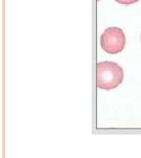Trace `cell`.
Masks as SVG:
<instances>
[{"label": "cell", "instance_id": "obj_3", "mask_svg": "<svg viewBox=\"0 0 141 158\" xmlns=\"http://www.w3.org/2000/svg\"><path fill=\"white\" fill-rule=\"evenodd\" d=\"M119 3L123 5H130L136 3L139 0H115Z\"/></svg>", "mask_w": 141, "mask_h": 158}, {"label": "cell", "instance_id": "obj_1", "mask_svg": "<svg viewBox=\"0 0 141 158\" xmlns=\"http://www.w3.org/2000/svg\"><path fill=\"white\" fill-rule=\"evenodd\" d=\"M124 78L123 69L117 63L105 61L96 65V86L106 90L119 86Z\"/></svg>", "mask_w": 141, "mask_h": 158}, {"label": "cell", "instance_id": "obj_2", "mask_svg": "<svg viewBox=\"0 0 141 158\" xmlns=\"http://www.w3.org/2000/svg\"><path fill=\"white\" fill-rule=\"evenodd\" d=\"M126 38L123 31L117 27H111L105 29L100 38L101 48L106 52L116 54L124 49Z\"/></svg>", "mask_w": 141, "mask_h": 158}, {"label": "cell", "instance_id": "obj_4", "mask_svg": "<svg viewBox=\"0 0 141 158\" xmlns=\"http://www.w3.org/2000/svg\"></svg>", "mask_w": 141, "mask_h": 158}]
</instances>
